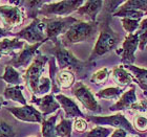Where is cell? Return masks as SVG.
<instances>
[{"instance_id": "1", "label": "cell", "mask_w": 147, "mask_h": 137, "mask_svg": "<svg viewBox=\"0 0 147 137\" xmlns=\"http://www.w3.org/2000/svg\"><path fill=\"white\" fill-rule=\"evenodd\" d=\"M54 47L51 52L56 59V62L58 63V67L60 70H69L71 72H75L79 79H85L88 72L95 66V62H83L76 58L74 53L65 48V46L62 44L61 40H55Z\"/></svg>"}, {"instance_id": "2", "label": "cell", "mask_w": 147, "mask_h": 137, "mask_svg": "<svg viewBox=\"0 0 147 137\" xmlns=\"http://www.w3.org/2000/svg\"><path fill=\"white\" fill-rule=\"evenodd\" d=\"M113 15L103 12L101 20L99 21V37L94 49L89 55L88 61L92 62L95 59L100 58L116 48L121 41V37L110 27V20Z\"/></svg>"}, {"instance_id": "3", "label": "cell", "mask_w": 147, "mask_h": 137, "mask_svg": "<svg viewBox=\"0 0 147 137\" xmlns=\"http://www.w3.org/2000/svg\"><path fill=\"white\" fill-rule=\"evenodd\" d=\"M99 29V21H78L69 27L61 38L64 46H69L92 39Z\"/></svg>"}, {"instance_id": "4", "label": "cell", "mask_w": 147, "mask_h": 137, "mask_svg": "<svg viewBox=\"0 0 147 137\" xmlns=\"http://www.w3.org/2000/svg\"><path fill=\"white\" fill-rule=\"evenodd\" d=\"M49 59L46 55H43L38 52L35 57L34 61L28 66V70L25 71V74L23 76V79L26 83L28 88L31 90L32 94L34 96H36L37 94L39 82L42 78V73L44 71L45 64L49 62Z\"/></svg>"}, {"instance_id": "5", "label": "cell", "mask_w": 147, "mask_h": 137, "mask_svg": "<svg viewBox=\"0 0 147 137\" xmlns=\"http://www.w3.org/2000/svg\"><path fill=\"white\" fill-rule=\"evenodd\" d=\"M84 2L85 1L82 0H64L58 2H49L42 6V9L39 11V15L44 17H67V15L75 11H78L84 4Z\"/></svg>"}, {"instance_id": "6", "label": "cell", "mask_w": 147, "mask_h": 137, "mask_svg": "<svg viewBox=\"0 0 147 137\" xmlns=\"http://www.w3.org/2000/svg\"><path fill=\"white\" fill-rule=\"evenodd\" d=\"M42 21L45 24V36L47 41L58 39L60 35H63L69 29L71 25L75 24L78 20L74 17H54V18H43Z\"/></svg>"}, {"instance_id": "7", "label": "cell", "mask_w": 147, "mask_h": 137, "mask_svg": "<svg viewBox=\"0 0 147 137\" xmlns=\"http://www.w3.org/2000/svg\"><path fill=\"white\" fill-rule=\"evenodd\" d=\"M87 119L89 122H94L95 125L101 127L109 126L116 129H123L130 134H138L134 126L130 124V122L126 118L123 113H117L109 116H87Z\"/></svg>"}, {"instance_id": "8", "label": "cell", "mask_w": 147, "mask_h": 137, "mask_svg": "<svg viewBox=\"0 0 147 137\" xmlns=\"http://www.w3.org/2000/svg\"><path fill=\"white\" fill-rule=\"evenodd\" d=\"M15 38L25 40L31 45L40 42H46L47 39L45 36V24L42 21V19H34L28 26L21 29L19 33H16Z\"/></svg>"}, {"instance_id": "9", "label": "cell", "mask_w": 147, "mask_h": 137, "mask_svg": "<svg viewBox=\"0 0 147 137\" xmlns=\"http://www.w3.org/2000/svg\"><path fill=\"white\" fill-rule=\"evenodd\" d=\"M73 94L75 98L85 107V109L89 110L90 112L99 114L102 112L101 106L100 104L97 102L95 95L92 94L90 89L85 86L83 83L78 82L76 83L73 87Z\"/></svg>"}, {"instance_id": "10", "label": "cell", "mask_w": 147, "mask_h": 137, "mask_svg": "<svg viewBox=\"0 0 147 137\" xmlns=\"http://www.w3.org/2000/svg\"><path fill=\"white\" fill-rule=\"evenodd\" d=\"M0 18L4 24V28L6 31H12L13 28L22 24L24 16L19 6L0 5Z\"/></svg>"}, {"instance_id": "11", "label": "cell", "mask_w": 147, "mask_h": 137, "mask_svg": "<svg viewBox=\"0 0 147 137\" xmlns=\"http://www.w3.org/2000/svg\"><path fill=\"white\" fill-rule=\"evenodd\" d=\"M139 47V35L138 33L128 35L122 43V47L117 49V55H120L121 61L125 64L135 63V52Z\"/></svg>"}, {"instance_id": "12", "label": "cell", "mask_w": 147, "mask_h": 137, "mask_svg": "<svg viewBox=\"0 0 147 137\" xmlns=\"http://www.w3.org/2000/svg\"><path fill=\"white\" fill-rule=\"evenodd\" d=\"M7 110L16 118L21 122H37V124L41 122L42 124L44 120L43 119L44 116L42 115V113L31 105H25L22 107H11V108H7Z\"/></svg>"}, {"instance_id": "13", "label": "cell", "mask_w": 147, "mask_h": 137, "mask_svg": "<svg viewBox=\"0 0 147 137\" xmlns=\"http://www.w3.org/2000/svg\"><path fill=\"white\" fill-rule=\"evenodd\" d=\"M44 42H40L37 44H33V45H28L25 44L21 51L19 52L18 55H16L15 58H13L11 61L9 62V66H13L14 68H19V67H28V65L32 64V62L34 61V57L36 53H38V48L42 45Z\"/></svg>"}, {"instance_id": "14", "label": "cell", "mask_w": 147, "mask_h": 137, "mask_svg": "<svg viewBox=\"0 0 147 137\" xmlns=\"http://www.w3.org/2000/svg\"><path fill=\"white\" fill-rule=\"evenodd\" d=\"M31 103L38 106L39 111L42 113L43 116L49 115V114L56 112L60 108V104L56 100L54 94H46L42 98H37L33 95Z\"/></svg>"}, {"instance_id": "15", "label": "cell", "mask_w": 147, "mask_h": 137, "mask_svg": "<svg viewBox=\"0 0 147 137\" xmlns=\"http://www.w3.org/2000/svg\"><path fill=\"white\" fill-rule=\"evenodd\" d=\"M137 102H138V98H137V94H136V87L132 84L128 90H126L121 95V98L117 101V103H115L109 107V111L117 112V111H123L126 109H131V107Z\"/></svg>"}, {"instance_id": "16", "label": "cell", "mask_w": 147, "mask_h": 137, "mask_svg": "<svg viewBox=\"0 0 147 137\" xmlns=\"http://www.w3.org/2000/svg\"><path fill=\"white\" fill-rule=\"evenodd\" d=\"M104 5V1L101 0H89L85 1L81 7L77 11V14L87 19V21H97V16L102 11Z\"/></svg>"}, {"instance_id": "17", "label": "cell", "mask_w": 147, "mask_h": 137, "mask_svg": "<svg viewBox=\"0 0 147 137\" xmlns=\"http://www.w3.org/2000/svg\"><path fill=\"white\" fill-rule=\"evenodd\" d=\"M56 100L60 104V106L63 108L65 112V118H84L85 116L82 113V111L79 109V107L71 98H67L63 94H57L55 96Z\"/></svg>"}, {"instance_id": "18", "label": "cell", "mask_w": 147, "mask_h": 137, "mask_svg": "<svg viewBox=\"0 0 147 137\" xmlns=\"http://www.w3.org/2000/svg\"><path fill=\"white\" fill-rule=\"evenodd\" d=\"M111 76H113V82L121 88L131 86L132 83H136V79L134 78V76L124 67V65H120L113 68Z\"/></svg>"}, {"instance_id": "19", "label": "cell", "mask_w": 147, "mask_h": 137, "mask_svg": "<svg viewBox=\"0 0 147 137\" xmlns=\"http://www.w3.org/2000/svg\"><path fill=\"white\" fill-rule=\"evenodd\" d=\"M24 46V41H21L18 38H5L2 41H0V55H11L17 49H23Z\"/></svg>"}, {"instance_id": "20", "label": "cell", "mask_w": 147, "mask_h": 137, "mask_svg": "<svg viewBox=\"0 0 147 137\" xmlns=\"http://www.w3.org/2000/svg\"><path fill=\"white\" fill-rule=\"evenodd\" d=\"M23 90V86L18 85V86H12V87H6L3 92V96L6 100H11V101L17 102V103L21 104L22 106L28 105L26 104V100L23 96L22 93Z\"/></svg>"}, {"instance_id": "21", "label": "cell", "mask_w": 147, "mask_h": 137, "mask_svg": "<svg viewBox=\"0 0 147 137\" xmlns=\"http://www.w3.org/2000/svg\"><path fill=\"white\" fill-rule=\"evenodd\" d=\"M76 76L69 70H60L56 76V84L60 89H68L75 85Z\"/></svg>"}, {"instance_id": "22", "label": "cell", "mask_w": 147, "mask_h": 137, "mask_svg": "<svg viewBox=\"0 0 147 137\" xmlns=\"http://www.w3.org/2000/svg\"><path fill=\"white\" fill-rule=\"evenodd\" d=\"M123 93H124V88L108 87V88H104L97 92L96 98H101V100H107V101H115V100H119Z\"/></svg>"}, {"instance_id": "23", "label": "cell", "mask_w": 147, "mask_h": 137, "mask_svg": "<svg viewBox=\"0 0 147 137\" xmlns=\"http://www.w3.org/2000/svg\"><path fill=\"white\" fill-rule=\"evenodd\" d=\"M3 81H5L7 84H11L13 86H18L21 84V76L19 72L13 66H5L4 68V74L1 76Z\"/></svg>"}, {"instance_id": "24", "label": "cell", "mask_w": 147, "mask_h": 137, "mask_svg": "<svg viewBox=\"0 0 147 137\" xmlns=\"http://www.w3.org/2000/svg\"><path fill=\"white\" fill-rule=\"evenodd\" d=\"M124 67L134 76V78L136 79V83L139 82L147 84V69L135 66L134 64H125Z\"/></svg>"}, {"instance_id": "25", "label": "cell", "mask_w": 147, "mask_h": 137, "mask_svg": "<svg viewBox=\"0 0 147 137\" xmlns=\"http://www.w3.org/2000/svg\"><path fill=\"white\" fill-rule=\"evenodd\" d=\"M71 119L62 118L58 125H56V135L58 137H71L73 129Z\"/></svg>"}, {"instance_id": "26", "label": "cell", "mask_w": 147, "mask_h": 137, "mask_svg": "<svg viewBox=\"0 0 147 137\" xmlns=\"http://www.w3.org/2000/svg\"><path fill=\"white\" fill-rule=\"evenodd\" d=\"M58 114L51 116L49 118L44 119L42 122V137H51L56 135V120Z\"/></svg>"}, {"instance_id": "27", "label": "cell", "mask_w": 147, "mask_h": 137, "mask_svg": "<svg viewBox=\"0 0 147 137\" xmlns=\"http://www.w3.org/2000/svg\"><path fill=\"white\" fill-rule=\"evenodd\" d=\"M119 9H132L147 14V0H128L123 3Z\"/></svg>"}, {"instance_id": "28", "label": "cell", "mask_w": 147, "mask_h": 137, "mask_svg": "<svg viewBox=\"0 0 147 137\" xmlns=\"http://www.w3.org/2000/svg\"><path fill=\"white\" fill-rule=\"evenodd\" d=\"M146 14L143 12H139V11H132V9H118L113 17H119V18H128V19H137V20H141L143 16Z\"/></svg>"}, {"instance_id": "29", "label": "cell", "mask_w": 147, "mask_h": 137, "mask_svg": "<svg viewBox=\"0 0 147 137\" xmlns=\"http://www.w3.org/2000/svg\"><path fill=\"white\" fill-rule=\"evenodd\" d=\"M28 5V17L33 19L38 18L37 16H39V11L42 9L43 5H45L47 1H26L24 2Z\"/></svg>"}, {"instance_id": "30", "label": "cell", "mask_w": 147, "mask_h": 137, "mask_svg": "<svg viewBox=\"0 0 147 137\" xmlns=\"http://www.w3.org/2000/svg\"><path fill=\"white\" fill-rule=\"evenodd\" d=\"M108 78H109V71L107 68H101L98 71H96L90 78V82L96 84L98 86L104 85L105 83L107 82Z\"/></svg>"}, {"instance_id": "31", "label": "cell", "mask_w": 147, "mask_h": 137, "mask_svg": "<svg viewBox=\"0 0 147 137\" xmlns=\"http://www.w3.org/2000/svg\"><path fill=\"white\" fill-rule=\"evenodd\" d=\"M121 23L126 33L128 35L135 34L136 31H138L140 27V23L141 20H137V19H128V18H122L121 19Z\"/></svg>"}, {"instance_id": "32", "label": "cell", "mask_w": 147, "mask_h": 137, "mask_svg": "<svg viewBox=\"0 0 147 137\" xmlns=\"http://www.w3.org/2000/svg\"><path fill=\"white\" fill-rule=\"evenodd\" d=\"M113 129L97 126L86 134V137H108L113 133Z\"/></svg>"}, {"instance_id": "33", "label": "cell", "mask_w": 147, "mask_h": 137, "mask_svg": "<svg viewBox=\"0 0 147 137\" xmlns=\"http://www.w3.org/2000/svg\"><path fill=\"white\" fill-rule=\"evenodd\" d=\"M52 90V81L49 78H44L42 76L39 82V86H38V90H37L36 96H40V95H46V93H49Z\"/></svg>"}, {"instance_id": "34", "label": "cell", "mask_w": 147, "mask_h": 137, "mask_svg": "<svg viewBox=\"0 0 147 137\" xmlns=\"http://www.w3.org/2000/svg\"><path fill=\"white\" fill-rule=\"evenodd\" d=\"M134 128L137 132L144 133L147 131V117L143 115H136L134 117Z\"/></svg>"}, {"instance_id": "35", "label": "cell", "mask_w": 147, "mask_h": 137, "mask_svg": "<svg viewBox=\"0 0 147 137\" xmlns=\"http://www.w3.org/2000/svg\"><path fill=\"white\" fill-rule=\"evenodd\" d=\"M15 130L7 122H0V137H15Z\"/></svg>"}, {"instance_id": "36", "label": "cell", "mask_w": 147, "mask_h": 137, "mask_svg": "<svg viewBox=\"0 0 147 137\" xmlns=\"http://www.w3.org/2000/svg\"><path fill=\"white\" fill-rule=\"evenodd\" d=\"M123 1H104L103 9L105 13H108L110 15H113L116 13V9L120 7L119 5H122Z\"/></svg>"}, {"instance_id": "37", "label": "cell", "mask_w": 147, "mask_h": 137, "mask_svg": "<svg viewBox=\"0 0 147 137\" xmlns=\"http://www.w3.org/2000/svg\"><path fill=\"white\" fill-rule=\"evenodd\" d=\"M87 122H86L84 118H76L75 122H74V129L76 130L77 132H85L86 129H87Z\"/></svg>"}, {"instance_id": "38", "label": "cell", "mask_w": 147, "mask_h": 137, "mask_svg": "<svg viewBox=\"0 0 147 137\" xmlns=\"http://www.w3.org/2000/svg\"><path fill=\"white\" fill-rule=\"evenodd\" d=\"M132 110L139 111V112L147 113V100H141V101L137 102V103L131 107Z\"/></svg>"}, {"instance_id": "39", "label": "cell", "mask_w": 147, "mask_h": 137, "mask_svg": "<svg viewBox=\"0 0 147 137\" xmlns=\"http://www.w3.org/2000/svg\"><path fill=\"white\" fill-rule=\"evenodd\" d=\"M126 134H127V132L125 130H123V129H116L111 133L110 137H126Z\"/></svg>"}, {"instance_id": "40", "label": "cell", "mask_w": 147, "mask_h": 137, "mask_svg": "<svg viewBox=\"0 0 147 137\" xmlns=\"http://www.w3.org/2000/svg\"><path fill=\"white\" fill-rule=\"evenodd\" d=\"M9 36H14L15 37V33H12V31H6L5 28H1L0 27V39H5Z\"/></svg>"}, {"instance_id": "41", "label": "cell", "mask_w": 147, "mask_h": 137, "mask_svg": "<svg viewBox=\"0 0 147 137\" xmlns=\"http://www.w3.org/2000/svg\"><path fill=\"white\" fill-rule=\"evenodd\" d=\"M137 84L141 88L142 92H143V95H144L147 100V84H143V83H139V82H137Z\"/></svg>"}, {"instance_id": "42", "label": "cell", "mask_w": 147, "mask_h": 137, "mask_svg": "<svg viewBox=\"0 0 147 137\" xmlns=\"http://www.w3.org/2000/svg\"><path fill=\"white\" fill-rule=\"evenodd\" d=\"M3 105V100L1 98H0V108H1V106Z\"/></svg>"}, {"instance_id": "43", "label": "cell", "mask_w": 147, "mask_h": 137, "mask_svg": "<svg viewBox=\"0 0 147 137\" xmlns=\"http://www.w3.org/2000/svg\"><path fill=\"white\" fill-rule=\"evenodd\" d=\"M51 137H58V136H57V135H55V136H51Z\"/></svg>"}, {"instance_id": "44", "label": "cell", "mask_w": 147, "mask_h": 137, "mask_svg": "<svg viewBox=\"0 0 147 137\" xmlns=\"http://www.w3.org/2000/svg\"><path fill=\"white\" fill-rule=\"evenodd\" d=\"M30 137H36V136H30Z\"/></svg>"}, {"instance_id": "45", "label": "cell", "mask_w": 147, "mask_h": 137, "mask_svg": "<svg viewBox=\"0 0 147 137\" xmlns=\"http://www.w3.org/2000/svg\"><path fill=\"white\" fill-rule=\"evenodd\" d=\"M132 137H138V136H132Z\"/></svg>"}, {"instance_id": "46", "label": "cell", "mask_w": 147, "mask_h": 137, "mask_svg": "<svg viewBox=\"0 0 147 137\" xmlns=\"http://www.w3.org/2000/svg\"><path fill=\"white\" fill-rule=\"evenodd\" d=\"M0 58H1V55H0Z\"/></svg>"}, {"instance_id": "47", "label": "cell", "mask_w": 147, "mask_h": 137, "mask_svg": "<svg viewBox=\"0 0 147 137\" xmlns=\"http://www.w3.org/2000/svg\"><path fill=\"white\" fill-rule=\"evenodd\" d=\"M146 16H147V14H146Z\"/></svg>"}]
</instances>
